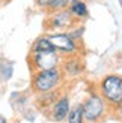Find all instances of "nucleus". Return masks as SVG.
<instances>
[{
	"instance_id": "1",
	"label": "nucleus",
	"mask_w": 122,
	"mask_h": 123,
	"mask_svg": "<svg viewBox=\"0 0 122 123\" xmlns=\"http://www.w3.org/2000/svg\"><path fill=\"white\" fill-rule=\"evenodd\" d=\"M98 93L110 110L122 107V75L107 74L98 83Z\"/></svg>"
},
{
	"instance_id": "2",
	"label": "nucleus",
	"mask_w": 122,
	"mask_h": 123,
	"mask_svg": "<svg viewBox=\"0 0 122 123\" xmlns=\"http://www.w3.org/2000/svg\"><path fill=\"white\" fill-rule=\"evenodd\" d=\"M65 81V77L60 68L57 69H50V71H38L32 72L30 78V86L32 92L35 95H44L53 90H59Z\"/></svg>"
},
{
	"instance_id": "3",
	"label": "nucleus",
	"mask_w": 122,
	"mask_h": 123,
	"mask_svg": "<svg viewBox=\"0 0 122 123\" xmlns=\"http://www.w3.org/2000/svg\"><path fill=\"white\" fill-rule=\"evenodd\" d=\"M81 110H83V119L86 123H100L101 120H104L110 108L106 104V101L100 96L98 92H92L81 104Z\"/></svg>"
},
{
	"instance_id": "4",
	"label": "nucleus",
	"mask_w": 122,
	"mask_h": 123,
	"mask_svg": "<svg viewBox=\"0 0 122 123\" xmlns=\"http://www.w3.org/2000/svg\"><path fill=\"white\" fill-rule=\"evenodd\" d=\"M62 56L56 51H41V53H29V66L32 72L38 71H50L57 69L62 63Z\"/></svg>"
},
{
	"instance_id": "5",
	"label": "nucleus",
	"mask_w": 122,
	"mask_h": 123,
	"mask_svg": "<svg viewBox=\"0 0 122 123\" xmlns=\"http://www.w3.org/2000/svg\"><path fill=\"white\" fill-rule=\"evenodd\" d=\"M47 36L48 41L51 42L54 51L59 53L62 57L80 54V42L74 41L66 32H51L47 33Z\"/></svg>"
},
{
	"instance_id": "6",
	"label": "nucleus",
	"mask_w": 122,
	"mask_h": 123,
	"mask_svg": "<svg viewBox=\"0 0 122 123\" xmlns=\"http://www.w3.org/2000/svg\"><path fill=\"white\" fill-rule=\"evenodd\" d=\"M45 18V29L48 32H66L68 29H71L77 21L74 20V17L69 14L68 9H60L54 12H47Z\"/></svg>"
},
{
	"instance_id": "7",
	"label": "nucleus",
	"mask_w": 122,
	"mask_h": 123,
	"mask_svg": "<svg viewBox=\"0 0 122 123\" xmlns=\"http://www.w3.org/2000/svg\"><path fill=\"white\" fill-rule=\"evenodd\" d=\"M60 71H62L63 77H69V78H77L84 72V60L80 54L75 56H68L62 59L60 63Z\"/></svg>"
},
{
	"instance_id": "8",
	"label": "nucleus",
	"mask_w": 122,
	"mask_h": 123,
	"mask_svg": "<svg viewBox=\"0 0 122 123\" xmlns=\"http://www.w3.org/2000/svg\"><path fill=\"white\" fill-rule=\"evenodd\" d=\"M69 108H71V101H69V96L68 95H59V98L54 104L50 107L48 110V116L53 122H65L66 117H68V113H69Z\"/></svg>"
},
{
	"instance_id": "9",
	"label": "nucleus",
	"mask_w": 122,
	"mask_h": 123,
	"mask_svg": "<svg viewBox=\"0 0 122 123\" xmlns=\"http://www.w3.org/2000/svg\"><path fill=\"white\" fill-rule=\"evenodd\" d=\"M69 14L74 17V20L77 23H83L84 20L89 18V9H88V3L84 0H71V3L68 5Z\"/></svg>"
},
{
	"instance_id": "10",
	"label": "nucleus",
	"mask_w": 122,
	"mask_h": 123,
	"mask_svg": "<svg viewBox=\"0 0 122 123\" xmlns=\"http://www.w3.org/2000/svg\"><path fill=\"white\" fill-rule=\"evenodd\" d=\"M41 51H54V48L51 45V42L48 41L47 35H42L39 38H36L33 41L32 47H30V53H41Z\"/></svg>"
},
{
	"instance_id": "11",
	"label": "nucleus",
	"mask_w": 122,
	"mask_h": 123,
	"mask_svg": "<svg viewBox=\"0 0 122 123\" xmlns=\"http://www.w3.org/2000/svg\"><path fill=\"white\" fill-rule=\"evenodd\" d=\"M59 90H53V92H48V93H44V95H36V102H38V105L41 108H50L54 104V101L59 98Z\"/></svg>"
},
{
	"instance_id": "12",
	"label": "nucleus",
	"mask_w": 122,
	"mask_h": 123,
	"mask_svg": "<svg viewBox=\"0 0 122 123\" xmlns=\"http://www.w3.org/2000/svg\"><path fill=\"white\" fill-rule=\"evenodd\" d=\"M66 120H68V123H84L81 104H75V105H72L69 108V113H68Z\"/></svg>"
},
{
	"instance_id": "13",
	"label": "nucleus",
	"mask_w": 122,
	"mask_h": 123,
	"mask_svg": "<svg viewBox=\"0 0 122 123\" xmlns=\"http://www.w3.org/2000/svg\"><path fill=\"white\" fill-rule=\"evenodd\" d=\"M66 33H68L74 41L80 42L81 38H83V35H84V24H83V23H77V24H74L71 29L66 30Z\"/></svg>"
},
{
	"instance_id": "14",
	"label": "nucleus",
	"mask_w": 122,
	"mask_h": 123,
	"mask_svg": "<svg viewBox=\"0 0 122 123\" xmlns=\"http://www.w3.org/2000/svg\"><path fill=\"white\" fill-rule=\"evenodd\" d=\"M69 3H71V0H53V3L48 6L47 12H54V11H60V9H66Z\"/></svg>"
},
{
	"instance_id": "15",
	"label": "nucleus",
	"mask_w": 122,
	"mask_h": 123,
	"mask_svg": "<svg viewBox=\"0 0 122 123\" xmlns=\"http://www.w3.org/2000/svg\"><path fill=\"white\" fill-rule=\"evenodd\" d=\"M12 72H14L12 63H8V62H5V63H0V75H2V78L5 80V81L12 77Z\"/></svg>"
},
{
	"instance_id": "16",
	"label": "nucleus",
	"mask_w": 122,
	"mask_h": 123,
	"mask_svg": "<svg viewBox=\"0 0 122 123\" xmlns=\"http://www.w3.org/2000/svg\"><path fill=\"white\" fill-rule=\"evenodd\" d=\"M33 2H35V5L38 6L39 9H44V11L47 12L48 6H50V5L53 3V0H33Z\"/></svg>"
},
{
	"instance_id": "17",
	"label": "nucleus",
	"mask_w": 122,
	"mask_h": 123,
	"mask_svg": "<svg viewBox=\"0 0 122 123\" xmlns=\"http://www.w3.org/2000/svg\"><path fill=\"white\" fill-rule=\"evenodd\" d=\"M0 123H8V120H6V117H3L2 114H0Z\"/></svg>"
},
{
	"instance_id": "18",
	"label": "nucleus",
	"mask_w": 122,
	"mask_h": 123,
	"mask_svg": "<svg viewBox=\"0 0 122 123\" xmlns=\"http://www.w3.org/2000/svg\"><path fill=\"white\" fill-rule=\"evenodd\" d=\"M118 2H119V3H121V8H122V0H118Z\"/></svg>"
},
{
	"instance_id": "19",
	"label": "nucleus",
	"mask_w": 122,
	"mask_h": 123,
	"mask_svg": "<svg viewBox=\"0 0 122 123\" xmlns=\"http://www.w3.org/2000/svg\"><path fill=\"white\" fill-rule=\"evenodd\" d=\"M0 2H9V0H0Z\"/></svg>"
}]
</instances>
